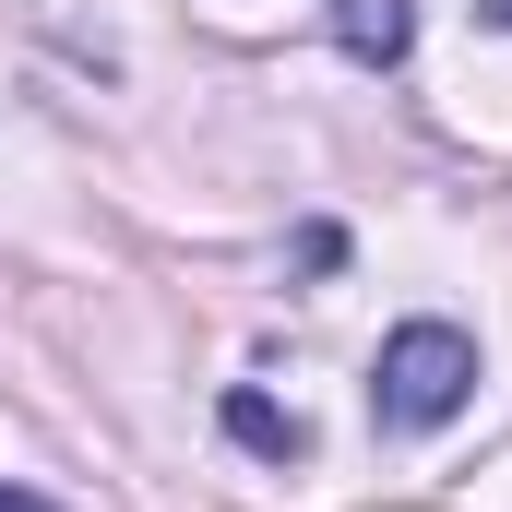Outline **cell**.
Here are the masks:
<instances>
[{"mask_svg": "<svg viewBox=\"0 0 512 512\" xmlns=\"http://www.w3.org/2000/svg\"><path fill=\"white\" fill-rule=\"evenodd\" d=\"M465 393H477V334L465 322H393L382 334V370H370L382 429H453Z\"/></svg>", "mask_w": 512, "mask_h": 512, "instance_id": "cell-1", "label": "cell"}, {"mask_svg": "<svg viewBox=\"0 0 512 512\" xmlns=\"http://www.w3.org/2000/svg\"><path fill=\"white\" fill-rule=\"evenodd\" d=\"M334 48L370 60V72H393L417 48V0H334Z\"/></svg>", "mask_w": 512, "mask_h": 512, "instance_id": "cell-2", "label": "cell"}, {"mask_svg": "<svg viewBox=\"0 0 512 512\" xmlns=\"http://www.w3.org/2000/svg\"><path fill=\"white\" fill-rule=\"evenodd\" d=\"M227 441H251V453H298V417L262 405V393H227Z\"/></svg>", "mask_w": 512, "mask_h": 512, "instance_id": "cell-3", "label": "cell"}, {"mask_svg": "<svg viewBox=\"0 0 512 512\" xmlns=\"http://www.w3.org/2000/svg\"><path fill=\"white\" fill-rule=\"evenodd\" d=\"M0 512H60V501H36V489H0Z\"/></svg>", "mask_w": 512, "mask_h": 512, "instance_id": "cell-4", "label": "cell"}, {"mask_svg": "<svg viewBox=\"0 0 512 512\" xmlns=\"http://www.w3.org/2000/svg\"><path fill=\"white\" fill-rule=\"evenodd\" d=\"M489 24H512V0H489Z\"/></svg>", "mask_w": 512, "mask_h": 512, "instance_id": "cell-5", "label": "cell"}]
</instances>
